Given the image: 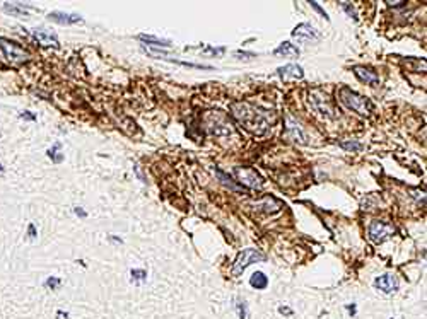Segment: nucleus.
<instances>
[{
	"label": "nucleus",
	"mask_w": 427,
	"mask_h": 319,
	"mask_svg": "<svg viewBox=\"0 0 427 319\" xmlns=\"http://www.w3.org/2000/svg\"><path fill=\"white\" fill-rule=\"evenodd\" d=\"M32 38L43 46H58L57 34L48 29H45V27H36V29H32Z\"/></svg>",
	"instance_id": "obj_12"
},
{
	"label": "nucleus",
	"mask_w": 427,
	"mask_h": 319,
	"mask_svg": "<svg viewBox=\"0 0 427 319\" xmlns=\"http://www.w3.org/2000/svg\"><path fill=\"white\" fill-rule=\"evenodd\" d=\"M19 116H21L22 120H27V121H36V115H35V113H31V111H22Z\"/></svg>",
	"instance_id": "obj_24"
},
{
	"label": "nucleus",
	"mask_w": 427,
	"mask_h": 319,
	"mask_svg": "<svg viewBox=\"0 0 427 319\" xmlns=\"http://www.w3.org/2000/svg\"><path fill=\"white\" fill-rule=\"evenodd\" d=\"M48 19L57 24H77V22L82 21L81 16L77 14H65V12H50Z\"/></svg>",
	"instance_id": "obj_14"
},
{
	"label": "nucleus",
	"mask_w": 427,
	"mask_h": 319,
	"mask_svg": "<svg viewBox=\"0 0 427 319\" xmlns=\"http://www.w3.org/2000/svg\"><path fill=\"white\" fill-rule=\"evenodd\" d=\"M36 236H38V232H36V227H35V224H29L27 225V237L29 239H35Z\"/></svg>",
	"instance_id": "obj_25"
},
{
	"label": "nucleus",
	"mask_w": 427,
	"mask_h": 319,
	"mask_svg": "<svg viewBox=\"0 0 427 319\" xmlns=\"http://www.w3.org/2000/svg\"><path fill=\"white\" fill-rule=\"evenodd\" d=\"M347 311H350L352 316H354V314H355V306H347Z\"/></svg>",
	"instance_id": "obj_32"
},
{
	"label": "nucleus",
	"mask_w": 427,
	"mask_h": 319,
	"mask_svg": "<svg viewBox=\"0 0 427 319\" xmlns=\"http://www.w3.org/2000/svg\"><path fill=\"white\" fill-rule=\"evenodd\" d=\"M340 147L342 149H345V150H352V152H355V150H360L363 149V145H360L359 142H355V140H349V142H340Z\"/></svg>",
	"instance_id": "obj_22"
},
{
	"label": "nucleus",
	"mask_w": 427,
	"mask_h": 319,
	"mask_svg": "<svg viewBox=\"0 0 427 319\" xmlns=\"http://www.w3.org/2000/svg\"><path fill=\"white\" fill-rule=\"evenodd\" d=\"M309 104L313 106V110L316 113H320L325 118H337L339 113H337L335 106L332 104L330 97L326 94H323L321 91H311L309 92Z\"/></svg>",
	"instance_id": "obj_4"
},
{
	"label": "nucleus",
	"mask_w": 427,
	"mask_h": 319,
	"mask_svg": "<svg viewBox=\"0 0 427 319\" xmlns=\"http://www.w3.org/2000/svg\"><path fill=\"white\" fill-rule=\"evenodd\" d=\"M209 125V130L212 135H217V137H222V135H231V126L224 116L220 113H209V116H205Z\"/></svg>",
	"instance_id": "obj_7"
},
{
	"label": "nucleus",
	"mask_w": 427,
	"mask_h": 319,
	"mask_svg": "<svg viewBox=\"0 0 427 319\" xmlns=\"http://www.w3.org/2000/svg\"><path fill=\"white\" fill-rule=\"evenodd\" d=\"M57 319H70L69 312H63V311H60V309H58V311H57Z\"/></svg>",
	"instance_id": "obj_30"
},
{
	"label": "nucleus",
	"mask_w": 427,
	"mask_h": 319,
	"mask_svg": "<svg viewBox=\"0 0 427 319\" xmlns=\"http://www.w3.org/2000/svg\"><path fill=\"white\" fill-rule=\"evenodd\" d=\"M274 53L277 56H287V58H295V56H299V48L298 46H294L292 43H289V41H284L282 45L279 46V48H275Z\"/></svg>",
	"instance_id": "obj_16"
},
{
	"label": "nucleus",
	"mask_w": 427,
	"mask_h": 319,
	"mask_svg": "<svg viewBox=\"0 0 427 319\" xmlns=\"http://www.w3.org/2000/svg\"><path fill=\"white\" fill-rule=\"evenodd\" d=\"M0 60L7 65H21L29 60V53L17 41L0 38Z\"/></svg>",
	"instance_id": "obj_2"
},
{
	"label": "nucleus",
	"mask_w": 427,
	"mask_h": 319,
	"mask_svg": "<svg viewBox=\"0 0 427 319\" xmlns=\"http://www.w3.org/2000/svg\"><path fill=\"white\" fill-rule=\"evenodd\" d=\"M140 40H142V41H149V43L154 45V46H171L170 41H166V40H157V38H154V36H145V34H142V36H140Z\"/></svg>",
	"instance_id": "obj_21"
},
{
	"label": "nucleus",
	"mask_w": 427,
	"mask_h": 319,
	"mask_svg": "<svg viewBox=\"0 0 427 319\" xmlns=\"http://www.w3.org/2000/svg\"><path fill=\"white\" fill-rule=\"evenodd\" d=\"M74 212H76V215H79V217H82V219H86V217H87L86 210H82L81 206H76V208H74Z\"/></svg>",
	"instance_id": "obj_28"
},
{
	"label": "nucleus",
	"mask_w": 427,
	"mask_h": 319,
	"mask_svg": "<svg viewBox=\"0 0 427 319\" xmlns=\"http://www.w3.org/2000/svg\"><path fill=\"white\" fill-rule=\"evenodd\" d=\"M264 260H265L264 253H260L258 250H253V247H248V250H245L243 253H239L238 260L234 261L233 273L239 276L250 265H253V263H256V261H264Z\"/></svg>",
	"instance_id": "obj_5"
},
{
	"label": "nucleus",
	"mask_w": 427,
	"mask_h": 319,
	"mask_svg": "<svg viewBox=\"0 0 427 319\" xmlns=\"http://www.w3.org/2000/svg\"><path fill=\"white\" fill-rule=\"evenodd\" d=\"M29 6H22L19 2H14V4H9L6 2L4 4V11L7 14H11V16H16V17H22V16H27V11H29Z\"/></svg>",
	"instance_id": "obj_17"
},
{
	"label": "nucleus",
	"mask_w": 427,
	"mask_h": 319,
	"mask_svg": "<svg viewBox=\"0 0 427 319\" xmlns=\"http://www.w3.org/2000/svg\"><path fill=\"white\" fill-rule=\"evenodd\" d=\"M234 174L238 176V181L241 183V185H246L248 188H253V190L261 188V185H264V180H261V176L258 174L255 169L234 167Z\"/></svg>",
	"instance_id": "obj_8"
},
{
	"label": "nucleus",
	"mask_w": 427,
	"mask_h": 319,
	"mask_svg": "<svg viewBox=\"0 0 427 319\" xmlns=\"http://www.w3.org/2000/svg\"><path fill=\"white\" fill-rule=\"evenodd\" d=\"M231 110H233L234 118L241 123V126L250 130L251 133H256V135L267 133L270 123H269V120H267V115L264 111L256 110V108L246 104V102H234L231 106Z\"/></svg>",
	"instance_id": "obj_1"
},
{
	"label": "nucleus",
	"mask_w": 427,
	"mask_h": 319,
	"mask_svg": "<svg viewBox=\"0 0 427 319\" xmlns=\"http://www.w3.org/2000/svg\"><path fill=\"white\" fill-rule=\"evenodd\" d=\"M285 128H287V135L292 140L299 144H308V135L304 133V130L301 128V125L295 121L292 116H287V125H285Z\"/></svg>",
	"instance_id": "obj_11"
},
{
	"label": "nucleus",
	"mask_w": 427,
	"mask_h": 319,
	"mask_svg": "<svg viewBox=\"0 0 427 319\" xmlns=\"http://www.w3.org/2000/svg\"><path fill=\"white\" fill-rule=\"evenodd\" d=\"M279 312H280V314H292V309H289V307H284V306H280V307H279Z\"/></svg>",
	"instance_id": "obj_31"
},
{
	"label": "nucleus",
	"mask_w": 427,
	"mask_h": 319,
	"mask_svg": "<svg viewBox=\"0 0 427 319\" xmlns=\"http://www.w3.org/2000/svg\"><path fill=\"white\" fill-rule=\"evenodd\" d=\"M311 7H314V9H316V11H318V12H320V14H321V16H323V17H326V19H328V16H326V12H325V11H323V9H321L320 6H318V4H316V2H311Z\"/></svg>",
	"instance_id": "obj_29"
},
{
	"label": "nucleus",
	"mask_w": 427,
	"mask_h": 319,
	"mask_svg": "<svg viewBox=\"0 0 427 319\" xmlns=\"http://www.w3.org/2000/svg\"><path fill=\"white\" fill-rule=\"evenodd\" d=\"M236 307H238V314H239V319H246V302L241 299H238L236 302Z\"/></svg>",
	"instance_id": "obj_23"
},
{
	"label": "nucleus",
	"mask_w": 427,
	"mask_h": 319,
	"mask_svg": "<svg viewBox=\"0 0 427 319\" xmlns=\"http://www.w3.org/2000/svg\"><path fill=\"white\" fill-rule=\"evenodd\" d=\"M342 7L345 9L347 12H349V16L350 17H354V19H357V16H355V11H354V7L350 6V4H347V2H342Z\"/></svg>",
	"instance_id": "obj_26"
},
{
	"label": "nucleus",
	"mask_w": 427,
	"mask_h": 319,
	"mask_svg": "<svg viewBox=\"0 0 427 319\" xmlns=\"http://www.w3.org/2000/svg\"><path fill=\"white\" fill-rule=\"evenodd\" d=\"M43 285L50 290H57V289H60V285H62V278H58V276H48Z\"/></svg>",
	"instance_id": "obj_20"
},
{
	"label": "nucleus",
	"mask_w": 427,
	"mask_h": 319,
	"mask_svg": "<svg viewBox=\"0 0 427 319\" xmlns=\"http://www.w3.org/2000/svg\"><path fill=\"white\" fill-rule=\"evenodd\" d=\"M277 74H279V77L282 79L284 82L299 81V79L304 77L303 67H299V65H294V63H289V65H285V67H280L279 70H277Z\"/></svg>",
	"instance_id": "obj_10"
},
{
	"label": "nucleus",
	"mask_w": 427,
	"mask_h": 319,
	"mask_svg": "<svg viewBox=\"0 0 427 319\" xmlns=\"http://www.w3.org/2000/svg\"><path fill=\"white\" fill-rule=\"evenodd\" d=\"M132 276L134 278H145L147 273H145L144 270H132Z\"/></svg>",
	"instance_id": "obj_27"
},
{
	"label": "nucleus",
	"mask_w": 427,
	"mask_h": 319,
	"mask_svg": "<svg viewBox=\"0 0 427 319\" xmlns=\"http://www.w3.org/2000/svg\"><path fill=\"white\" fill-rule=\"evenodd\" d=\"M374 285H376L378 290H381L384 294H393L398 289V280L393 275L386 273V275L378 276V278L374 280Z\"/></svg>",
	"instance_id": "obj_13"
},
{
	"label": "nucleus",
	"mask_w": 427,
	"mask_h": 319,
	"mask_svg": "<svg viewBox=\"0 0 427 319\" xmlns=\"http://www.w3.org/2000/svg\"><path fill=\"white\" fill-rule=\"evenodd\" d=\"M397 229L393 227L391 224L381 222V220H373L369 225V237L373 239L374 242H383L386 241L388 237L395 236Z\"/></svg>",
	"instance_id": "obj_6"
},
{
	"label": "nucleus",
	"mask_w": 427,
	"mask_h": 319,
	"mask_svg": "<svg viewBox=\"0 0 427 319\" xmlns=\"http://www.w3.org/2000/svg\"><path fill=\"white\" fill-rule=\"evenodd\" d=\"M60 147H62V145L57 142V144L53 145V147L48 150V152H46V154H48V157H51V161H53L55 164H60V162L63 161V154H58Z\"/></svg>",
	"instance_id": "obj_19"
},
{
	"label": "nucleus",
	"mask_w": 427,
	"mask_h": 319,
	"mask_svg": "<svg viewBox=\"0 0 427 319\" xmlns=\"http://www.w3.org/2000/svg\"><path fill=\"white\" fill-rule=\"evenodd\" d=\"M354 74L359 77V81H363V82H366V84H378V81H379L378 74L374 72V70H371V68L355 67V68H354Z\"/></svg>",
	"instance_id": "obj_15"
},
{
	"label": "nucleus",
	"mask_w": 427,
	"mask_h": 319,
	"mask_svg": "<svg viewBox=\"0 0 427 319\" xmlns=\"http://www.w3.org/2000/svg\"><path fill=\"white\" fill-rule=\"evenodd\" d=\"M339 96H340V101L344 102V104L349 108V110L359 113V115H371V111L374 110L373 102H371L368 97H364V96H360V94L354 92L349 87H342L340 92H339Z\"/></svg>",
	"instance_id": "obj_3"
},
{
	"label": "nucleus",
	"mask_w": 427,
	"mask_h": 319,
	"mask_svg": "<svg viewBox=\"0 0 427 319\" xmlns=\"http://www.w3.org/2000/svg\"><path fill=\"white\" fill-rule=\"evenodd\" d=\"M292 36L298 38V41H303V43H308V41H316L320 34H318V31L314 29L311 24H308V22H303V24L295 26V29L292 31Z\"/></svg>",
	"instance_id": "obj_9"
},
{
	"label": "nucleus",
	"mask_w": 427,
	"mask_h": 319,
	"mask_svg": "<svg viewBox=\"0 0 427 319\" xmlns=\"http://www.w3.org/2000/svg\"><path fill=\"white\" fill-rule=\"evenodd\" d=\"M250 285L256 290H264V289H267V285H269V278H267V275L264 271H255L250 278Z\"/></svg>",
	"instance_id": "obj_18"
},
{
	"label": "nucleus",
	"mask_w": 427,
	"mask_h": 319,
	"mask_svg": "<svg viewBox=\"0 0 427 319\" xmlns=\"http://www.w3.org/2000/svg\"><path fill=\"white\" fill-rule=\"evenodd\" d=\"M4 172H6V167H4V166H2V164H0V176H2V174H4Z\"/></svg>",
	"instance_id": "obj_33"
}]
</instances>
